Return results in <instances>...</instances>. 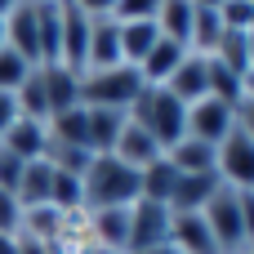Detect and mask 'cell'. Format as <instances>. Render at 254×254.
I'll list each match as a JSON object with an SVG mask.
<instances>
[{"instance_id": "obj_1", "label": "cell", "mask_w": 254, "mask_h": 254, "mask_svg": "<svg viewBox=\"0 0 254 254\" xmlns=\"http://www.w3.org/2000/svg\"><path fill=\"white\" fill-rule=\"evenodd\" d=\"M129 121H138L152 138H156V147L161 152H170L174 143H183L188 138V107L174 98V94H165V89H152V85H143V94L129 103V112H125Z\"/></svg>"}, {"instance_id": "obj_2", "label": "cell", "mask_w": 254, "mask_h": 254, "mask_svg": "<svg viewBox=\"0 0 254 254\" xmlns=\"http://www.w3.org/2000/svg\"><path fill=\"white\" fill-rule=\"evenodd\" d=\"M80 192H85V210H103V205H134L138 201V170H129L125 161H116L112 152L107 156H94L85 179H80Z\"/></svg>"}, {"instance_id": "obj_3", "label": "cell", "mask_w": 254, "mask_h": 254, "mask_svg": "<svg viewBox=\"0 0 254 254\" xmlns=\"http://www.w3.org/2000/svg\"><path fill=\"white\" fill-rule=\"evenodd\" d=\"M143 94V76L138 67H107V71H85L80 76V103L85 107H116L129 112V103Z\"/></svg>"}, {"instance_id": "obj_4", "label": "cell", "mask_w": 254, "mask_h": 254, "mask_svg": "<svg viewBox=\"0 0 254 254\" xmlns=\"http://www.w3.org/2000/svg\"><path fill=\"white\" fill-rule=\"evenodd\" d=\"M201 214H205V228H210L219 254H246V250H250V241H246V223H241V196H237L232 188H219Z\"/></svg>"}, {"instance_id": "obj_5", "label": "cell", "mask_w": 254, "mask_h": 254, "mask_svg": "<svg viewBox=\"0 0 254 254\" xmlns=\"http://www.w3.org/2000/svg\"><path fill=\"white\" fill-rule=\"evenodd\" d=\"M214 174L232 192H254V138H246L237 125L232 134L214 147Z\"/></svg>"}, {"instance_id": "obj_6", "label": "cell", "mask_w": 254, "mask_h": 254, "mask_svg": "<svg viewBox=\"0 0 254 254\" xmlns=\"http://www.w3.org/2000/svg\"><path fill=\"white\" fill-rule=\"evenodd\" d=\"M170 219H174L170 205L138 196V201L129 205V246H125V254L152 250V246H170Z\"/></svg>"}, {"instance_id": "obj_7", "label": "cell", "mask_w": 254, "mask_h": 254, "mask_svg": "<svg viewBox=\"0 0 254 254\" xmlns=\"http://www.w3.org/2000/svg\"><path fill=\"white\" fill-rule=\"evenodd\" d=\"M89 214V241L103 254H125L129 246V205H103V210H85Z\"/></svg>"}, {"instance_id": "obj_8", "label": "cell", "mask_w": 254, "mask_h": 254, "mask_svg": "<svg viewBox=\"0 0 254 254\" xmlns=\"http://www.w3.org/2000/svg\"><path fill=\"white\" fill-rule=\"evenodd\" d=\"M228 134H232V107H228V103H219V98H201V103L188 107V138L219 147Z\"/></svg>"}, {"instance_id": "obj_9", "label": "cell", "mask_w": 254, "mask_h": 254, "mask_svg": "<svg viewBox=\"0 0 254 254\" xmlns=\"http://www.w3.org/2000/svg\"><path fill=\"white\" fill-rule=\"evenodd\" d=\"M4 45H9L18 58H27L31 67H40V40H36V4H31V0H22V4H13V9L4 13Z\"/></svg>"}, {"instance_id": "obj_10", "label": "cell", "mask_w": 254, "mask_h": 254, "mask_svg": "<svg viewBox=\"0 0 254 254\" xmlns=\"http://www.w3.org/2000/svg\"><path fill=\"white\" fill-rule=\"evenodd\" d=\"M121 67V22L107 18H89V49H85V71H107Z\"/></svg>"}, {"instance_id": "obj_11", "label": "cell", "mask_w": 254, "mask_h": 254, "mask_svg": "<svg viewBox=\"0 0 254 254\" xmlns=\"http://www.w3.org/2000/svg\"><path fill=\"white\" fill-rule=\"evenodd\" d=\"M161 89H165V94H174L183 107H192V103L210 98V71H205V58H201V54H188Z\"/></svg>"}, {"instance_id": "obj_12", "label": "cell", "mask_w": 254, "mask_h": 254, "mask_svg": "<svg viewBox=\"0 0 254 254\" xmlns=\"http://www.w3.org/2000/svg\"><path fill=\"white\" fill-rule=\"evenodd\" d=\"M112 156H116V161H125L129 170H138V174H143V170H147L152 161H161L165 152L156 147V138H152L138 121H129V116H125V125H121V138H116Z\"/></svg>"}, {"instance_id": "obj_13", "label": "cell", "mask_w": 254, "mask_h": 254, "mask_svg": "<svg viewBox=\"0 0 254 254\" xmlns=\"http://www.w3.org/2000/svg\"><path fill=\"white\" fill-rule=\"evenodd\" d=\"M85 49H89V18L63 0V49H58V63L71 67L76 76H85Z\"/></svg>"}, {"instance_id": "obj_14", "label": "cell", "mask_w": 254, "mask_h": 254, "mask_svg": "<svg viewBox=\"0 0 254 254\" xmlns=\"http://www.w3.org/2000/svg\"><path fill=\"white\" fill-rule=\"evenodd\" d=\"M40 71V85H45V98H49V116L67 112V107H80V76L63 63H49V67H36Z\"/></svg>"}, {"instance_id": "obj_15", "label": "cell", "mask_w": 254, "mask_h": 254, "mask_svg": "<svg viewBox=\"0 0 254 254\" xmlns=\"http://www.w3.org/2000/svg\"><path fill=\"white\" fill-rule=\"evenodd\" d=\"M219 188H223L219 174H179L174 196H170V210H174V214H201Z\"/></svg>"}, {"instance_id": "obj_16", "label": "cell", "mask_w": 254, "mask_h": 254, "mask_svg": "<svg viewBox=\"0 0 254 254\" xmlns=\"http://www.w3.org/2000/svg\"><path fill=\"white\" fill-rule=\"evenodd\" d=\"M0 147L13 152L18 161H40V156L49 152V134H45L40 121H22V116H18V121L0 134Z\"/></svg>"}, {"instance_id": "obj_17", "label": "cell", "mask_w": 254, "mask_h": 254, "mask_svg": "<svg viewBox=\"0 0 254 254\" xmlns=\"http://www.w3.org/2000/svg\"><path fill=\"white\" fill-rule=\"evenodd\" d=\"M170 246L179 254H219L210 228H205V214H174L170 219Z\"/></svg>"}, {"instance_id": "obj_18", "label": "cell", "mask_w": 254, "mask_h": 254, "mask_svg": "<svg viewBox=\"0 0 254 254\" xmlns=\"http://www.w3.org/2000/svg\"><path fill=\"white\" fill-rule=\"evenodd\" d=\"M183 58H188V49L161 36V40H156V45L147 49V58L138 63V76H143V85H152V89H161V85H165V80L174 76V67H179Z\"/></svg>"}, {"instance_id": "obj_19", "label": "cell", "mask_w": 254, "mask_h": 254, "mask_svg": "<svg viewBox=\"0 0 254 254\" xmlns=\"http://www.w3.org/2000/svg\"><path fill=\"white\" fill-rule=\"evenodd\" d=\"M121 125H125V112L116 107H85V134H89V152L94 156H107L121 138Z\"/></svg>"}, {"instance_id": "obj_20", "label": "cell", "mask_w": 254, "mask_h": 254, "mask_svg": "<svg viewBox=\"0 0 254 254\" xmlns=\"http://www.w3.org/2000/svg\"><path fill=\"white\" fill-rule=\"evenodd\" d=\"M49 183H54V165H49V156H40V161H27L22 165V179H18V205L22 210H36V205H49Z\"/></svg>"}, {"instance_id": "obj_21", "label": "cell", "mask_w": 254, "mask_h": 254, "mask_svg": "<svg viewBox=\"0 0 254 254\" xmlns=\"http://www.w3.org/2000/svg\"><path fill=\"white\" fill-rule=\"evenodd\" d=\"M45 134H49V147H85L89 152V134H85V103L80 107H67L58 116L45 121Z\"/></svg>"}, {"instance_id": "obj_22", "label": "cell", "mask_w": 254, "mask_h": 254, "mask_svg": "<svg viewBox=\"0 0 254 254\" xmlns=\"http://www.w3.org/2000/svg\"><path fill=\"white\" fill-rule=\"evenodd\" d=\"M192 18H196V9H192L188 0H161V9H156V31H161L165 40H174V45L188 49V40H192Z\"/></svg>"}, {"instance_id": "obj_23", "label": "cell", "mask_w": 254, "mask_h": 254, "mask_svg": "<svg viewBox=\"0 0 254 254\" xmlns=\"http://www.w3.org/2000/svg\"><path fill=\"white\" fill-rule=\"evenodd\" d=\"M174 183H179V170L170 165V156H161V161H152V165L138 174V196H143V201H161V205H170Z\"/></svg>"}, {"instance_id": "obj_24", "label": "cell", "mask_w": 254, "mask_h": 254, "mask_svg": "<svg viewBox=\"0 0 254 254\" xmlns=\"http://www.w3.org/2000/svg\"><path fill=\"white\" fill-rule=\"evenodd\" d=\"M156 40H161L156 22H121V63L125 67H138Z\"/></svg>"}, {"instance_id": "obj_25", "label": "cell", "mask_w": 254, "mask_h": 254, "mask_svg": "<svg viewBox=\"0 0 254 254\" xmlns=\"http://www.w3.org/2000/svg\"><path fill=\"white\" fill-rule=\"evenodd\" d=\"M165 156H170V165H174L179 174H214V147H210V143L183 138V143H174Z\"/></svg>"}, {"instance_id": "obj_26", "label": "cell", "mask_w": 254, "mask_h": 254, "mask_svg": "<svg viewBox=\"0 0 254 254\" xmlns=\"http://www.w3.org/2000/svg\"><path fill=\"white\" fill-rule=\"evenodd\" d=\"M214 63H223L228 71H237V76H246L250 71V45H246V31H228L223 27V40L214 45V54H210Z\"/></svg>"}, {"instance_id": "obj_27", "label": "cell", "mask_w": 254, "mask_h": 254, "mask_svg": "<svg viewBox=\"0 0 254 254\" xmlns=\"http://www.w3.org/2000/svg\"><path fill=\"white\" fill-rule=\"evenodd\" d=\"M205 71H210V98H219V103L237 107V103H241V76H237V71H228V67H223V63H214V58H205Z\"/></svg>"}, {"instance_id": "obj_28", "label": "cell", "mask_w": 254, "mask_h": 254, "mask_svg": "<svg viewBox=\"0 0 254 254\" xmlns=\"http://www.w3.org/2000/svg\"><path fill=\"white\" fill-rule=\"evenodd\" d=\"M36 67L27 63V58H18L9 45H0V94H18V85L31 76Z\"/></svg>"}, {"instance_id": "obj_29", "label": "cell", "mask_w": 254, "mask_h": 254, "mask_svg": "<svg viewBox=\"0 0 254 254\" xmlns=\"http://www.w3.org/2000/svg\"><path fill=\"white\" fill-rule=\"evenodd\" d=\"M156 9H161V0H116L112 18L116 22H156Z\"/></svg>"}, {"instance_id": "obj_30", "label": "cell", "mask_w": 254, "mask_h": 254, "mask_svg": "<svg viewBox=\"0 0 254 254\" xmlns=\"http://www.w3.org/2000/svg\"><path fill=\"white\" fill-rule=\"evenodd\" d=\"M219 18H223L228 31H250L254 27V4L250 0H223L219 4Z\"/></svg>"}, {"instance_id": "obj_31", "label": "cell", "mask_w": 254, "mask_h": 254, "mask_svg": "<svg viewBox=\"0 0 254 254\" xmlns=\"http://www.w3.org/2000/svg\"><path fill=\"white\" fill-rule=\"evenodd\" d=\"M18 232H22V205L13 192L0 188V237H18Z\"/></svg>"}, {"instance_id": "obj_32", "label": "cell", "mask_w": 254, "mask_h": 254, "mask_svg": "<svg viewBox=\"0 0 254 254\" xmlns=\"http://www.w3.org/2000/svg\"><path fill=\"white\" fill-rule=\"evenodd\" d=\"M232 125H237L246 138H254V98H241V103L232 107Z\"/></svg>"}, {"instance_id": "obj_33", "label": "cell", "mask_w": 254, "mask_h": 254, "mask_svg": "<svg viewBox=\"0 0 254 254\" xmlns=\"http://www.w3.org/2000/svg\"><path fill=\"white\" fill-rule=\"evenodd\" d=\"M241 196V223H246V241L254 250V192H237Z\"/></svg>"}, {"instance_id": "obj_34", "label": "cell", "mask_w": 254, "mask_h": 254, "mask_svg": "<svg viewBox=\"0 0 254 254\" xmlns=\"http://www.w3.org/2000/svg\"><path fill=\"white\" fill-rule=\"evenodd\" d=\"M13 121H18V103H13V94H0V134H4Z\"/></svg>"}, {"instance_id": "obj_35", "label": "cell", "mask_w": 254, "mask_h": 254, "mask_svg": "<svg viewBox=\"0 0 254 254\" xmlns=\"http://www.w3.org/2000/svg\"><path fill=\"white\" fill-rule=\"evenodd\" d=\"M241 98H254V67L241 76Z\"/></svg>"}, {"instance_id": "obj_36", "label": "cell", "mask_w": 254, "mask_h": 254, "mask_svg": "<svg viewBox=\"0 0 254 254\" xmlns=\"http://www.w3.org/2000/svg\"><path fill=\"white\" fill-rule=\"evenodd\" d=\"M188 4H192V9H219L223 0H188Z\"/></svg>"}, {"instance_id": "obj_37", "label": "cell", "mask_w": 254, "mask_h": 254, "mask_svg": "<svg viewBox=\"0 0 254 254\" xmlns=\"http://www.w3.org/2000/svg\"><path fill=\"white\" fill-rule=\"evenodd\" d=\"M138 254H179L174 246H152V250H138Z\"/></svg>"}, {"instance_id": "obj_38", "label": "cell", "mask_w": 254, "mask_h": 254, "mask_svg": "<svg viewBox=\"0 0 254 254\" xmlns=\"http://www.w3.org/2000/svg\"><path fill=\"white\" fill-rule=\"evenodd\" d=\"M246 45H250V67H254V27L246 31Z\"/></svg>"}, {"instance_id": "obj_39", "label": "cell", "mask_w": 254, "mask_h": 254, "mask_svg": "<svg viewBox=\"0 0 254 254\" xmlns=\"http://www.w3.org/2000/svg\"><path fill=\"white\" fill-rule=\"evenodd\" d=\"M13 4H22V0H0V18H4V13H9Z\"/></svg>"}, {"instance_id": "obj_40", "label": "cell", "mask_w": 254, "mask_h": 254, "mask_svg": "<svg viewBox=\"0 0 254 254\" xmlns=\"http://www.w3.org/2000/svg\"><path fill=\"white\" fill-rule=\"evenodd\" d=\"M0 45H4V18H0Z\"/></svg>"}, {"instance_id": "obj_41", "label": "cell", "mask_w": 254, "mask_h": 254, "mask_svg": "<svg viewBox=\"0 0 254 254\" xmlns=\"http://www.w3.org/2000/svg\"><path fill=\"white\" fill-rule=\"evenodd\" d=\"M31 4H54V0H31Z\"/></svg>"}, {"instance_id": "obj_42", "label": "cell", "mask_w": 254, "mask_h": 254, "mask_svg": "<svg viewBox=\"0 0 254 254\" xmlns=\"http://www.w3.org/2000/svg\"><path fill=\"white\" fill-rule=\"evenodd\" d=\"M246 254H254V250H246Z\"/></svg>"}]
</instances>
